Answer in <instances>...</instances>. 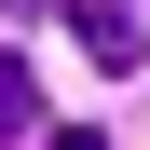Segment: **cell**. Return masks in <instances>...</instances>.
<instances>
[{
    "mask_svg": "<svg viewBox=\"0 0 150 150\" xmlns=\"http://www.w3.org/2000/svg\"><path fill=\"white\" fill-rule=\"evenodd\" d=\"M68 28H82V55H96V68H137V55H150L137 0H68Z\"/></svg>",
    "mask_w": 150,
    "mask_h": 150,
    "instance_id": "cell-1",
    "label": "cell"
},
{
    "mask_svg": "<svg viewBox=\"0 0 150 150\" xmlns=\"http://www.w3.org/2000/svg\"><path fill=\"white\" fill-rule=\"evenodd\" d=\"M28 123H41V82H28V55H0V150H28Z\"/></svg>",
    "mask_w": 150,
    "mask_h": 150,
    "instance_id": "cell-2",
    "label": "cell"
},
{
    "mask_svg": "<svg viewBox=\"0 0 150 150\" xmlns=\"http://www.w3.org/2000/svg\"><path fill=\"white\" fill-rule=\"evenodd\" d=\"M41 150H109V137H82V123H68V137H41Z\"/></svg>",
    "mask_w": 150,
    "mask_h": 150,
    "instance_id": "cell-3",
    "label": "cell"
},
{
    "mask_svg": "<svg viewBox=\"0 0 150 150\" xmlns=\"http://www.w3.org/2000/svg\"><path fill=\"white\" fill-rule=\"evenodd\" d=\"M0 14H41V0H0Z\"/></svg>",
    "mask_w": 150,
    "mask_h": 150,
    "instance_id": "cell-4",
    "label": "cell"
}]
</instances>
